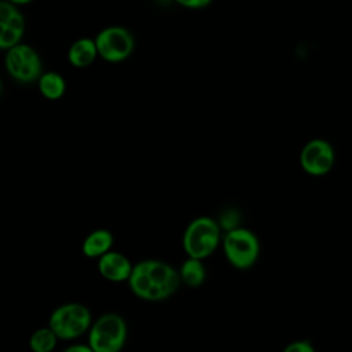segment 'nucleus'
Returning <instances> with one entry per match:
<instances>
[{
	"instance_id": "4",
	"label": "nucleus",
	"mask_w": 352,
	"mask_h": 352,
	"mask_svg": "<svg viewBox=\"0 0 352 352\" xmlns=\"http://www.w3.org/2000/svg\"><path fill=\"white\" fill-rule=\"evenodd\" d=\"M221 248L228 264L241 271L252 268L260 256L257 235L242 226L223 234Z\"/></svg>"
},
{
	"instance_id": "2",
	"label": "nucleus",
	"mask_w": 352,
	"mask_h": 352,
	"mask_svg": "<svg viewBox=\"0 0 352 352\" xmlns=\"http://www.w3.org/2000/svg\"><path fill=\"white\" fill-rule=\"evenodd\" d=\"M217 220L209 216L192 219L182 236V246L187 257L205 260L212 256L221 243L223 234Z\"/></svg>"
},
{
	"instance_id": "20",
	"label": "nucleus",
	"mask_w": 352,
	"mask_h": 352,
	"mask_svg": "<svg viewBox=\"0 0 352 352\" xmlns=\"http://www.w3.org/2000/svg\"><path fill=\"white\" fill-rule=\"evenodd\" d=\"M62 352H94V349L88 344H72Z\"/></svg>"
},
{
	"instance_id": "3",
	"label": "nucleus",
	"mask_w": 352,
	"mask_h": 352,
	"mask_svg": "<svg viewBox=\"0 0 352 352\" xmlns=\"http://www.w3.org/2000/svg\"><path fill=\"white\" fill-rule=\"evenodd\" d=\"M126 338L125 319L116 312H106L92 322L87 344L94 352H121Z\"/></svg>"
},
{
	"instance_id": "5",
	"label": "nucleus",
	"mask_w": 352,
	"mask_h": 352,
	"mask_svg": "<svg viewBox=\"0 0 352 352\" xmlns=\"http://www.w3.org/2000/svg\"><path fill=\"white\" fill-rule=\"evenodd\" d=\"M92 322V314L87 305L65 302L51 312L48 326L59 340L70 341L88 333Z\"/></svg>"
},
{
	"instance_id": "14",
	"label": "nucleus",
	"mask_w": 352,
	"mask_h": 352,
	"mask_svg": "<svg viewBox=\"0 0 352 352\" xmlns=\"http://www.w3.org/2000/svg\"><path fill=\"white\" fill-rule=\"evenodd\" d=\"M59 338L50 326L36 329L29 337V349L32 352H52L56 348Z\"/></svg>"
},
{
	"instance_id": "18",
	"label": "nucleus",
	"mask_w": 352,
	"mask_h": 352,
	"mask_svg": "<svg viewBox=\"0 0 352 352\" xmlns=\"http://www.w3.org/2000/svg\"><path fill=\"white\" fill-rule=\"evenodd\" d=\"M282 352H316L308 340H296L289 342Z\"/></svg>"
},
{
	"instance_id": "9",
	"label": "nucleus",
	"mask_w": 352,
	"mask_h": 352,
	"mask_svg": "<svg viewBox=\"0 0 352 352\" xmlns=\"http://www.w3.org/2000/svg\"><path fill=\"white\" fill-rule=\"evenodd\" d=\"M133 270L131 260L121 252L110 250L98 258V271L109 282H128Z\"/></svg>"
},
{
	"instance_id": "1",
	"label": "nucleus",
	"mask_w": 352,
	"mask_h": 352,
	"mask_svg": "<svg viewBox=\"0 0 352 352\" xmlns=\"http://www.w3.org/2000/svg\"><path fill=\"white\" fill-rule=\"evenodd\" d=\"M180 283L179 271L169 263L157 258L135 263L128 279L132 294L148 302L168 300L176 293Z\"/></svg>"
},
{
	"instance_id": "8",
	"label": "nucleus",
	"mask_w": 352,
	"mask_h": 352,
	"mask_svg": "<svg viewBox=\"0 0 352 352\" xmlns=\"http://www.w3.org/2000/svg\"><path fill=\"white\" fill-rule=\"evenodd\" d=\"M300 165L311 176L329 173L334 165V150L331 144L323 139L309 140L301 150Z\"/></svg>"
},
{
	"instance_id": "13",
	"label": "nucleus",
	"mask_w": 352,
	"mask_h": 352,
	"mask_svg": "<svg viewBox=\"0 0 352 352\" xmlns=\"http://www.w3.org/2000/svg\"><path fill=\"white\" fill-rule=\"evenodd\" d=\"M37 85L40 94L48 100H58L66 92V80L58 72H44Z\"/></svg>"
},
{
	"instance_id": "15",
	"label": "nucleus",
	"mask_w": 352,
	"mask_h": 352,
	"mask_svg": "<svg viewBox=\"0 0 352 352\" xmlns=\"http://www.w3.org/2000/svg\"><path fill=\"white\" fill-rule=\"evenodd\" d=\"M0 28H14L25 30V18L18 6L3 0L0 3Z\"/></svg>"
},
{
	"instance_id": "10",
	"label": "nucleus",
	"mask_w": 352,
	"mask_h": 352,
	"mask_svg": "<svg viewBox=\"0 0 352 352\" xmlns=\"http://www.w3.org/2000/svg\"><path fill=\"white\" fill-rule=\"evenodd\" d=\"M114 236L110 230L98 228L91 231L81 243V252L88 258H100L110 250H113Z\"/></svg>"
},
{
	"instance_id": "19",
	"label": "nucleus",
	"mask_w": 352,
	"mask_h": 352,
	"mask_svg": "<svg viewBox=\"0 0 352 352\" xmlns=\"http://www.w3.org/2000/svg\"><path fill=\"white\" fill-rule=\"evenodd\" d=\"M173 1L188 10H201L210 6L213 0H173Z\"/></svg>"
},
{
	"instance_id": "6",
	"label": "nucleus",
	"mask_w": 352,
	"mask_h": 352,
	"mask_svg": "<svg viewBox=\"0 0 352 352\" xmlns=\"http://www.w3.org/2000/svg\"><path fill=\"white\" fill-rule=\"evenodd\" d=\"M4 66L8 76L22 84L38 81L44 73L43 62L37 51L23 43L6 51Z\"/></svg>"
},
{
	"instance_id": "21",
	"label": "nucleus",
	"mask_w": 352,
	"mask_h": 352,
	"mask_svg": "<svg viewBox=\"0 0 352 352\" xmlns=\"http://www.w3.org/2000/svg\"><path fill=\"white\" fill-rule=\"evenodd\" d=\"M10 3H12V4H15V6H23V4H29L30 1H33V0H8Z\"/></svg>"
},
{
	"instance_id": "12",
	"label": "nucleus",
	"mask_w": 352,
	"mask_h": 352,
	"mask_svg": "<svg viewBox=\"0 0 352 352\" xmlns=\"http://www.w3.org/2000/svg\"><path fill=\"white\" fill-rule=\"evenodd\" d=\"M177 271L180 282L188 287H199L206 280V268L204 265V260L187 257Z\"/></svg>"
},
{
	"instance_id": "16",
	"label": "nucleus",
	"mask_w": 352,
	"mask_h": 352,
	"mask_svg": "<svg viewBox=\"0 0 352 352\" xmlns=\"http://www.w3.org/2000/svg\"><path fill=\"white\" fill-rule=\"evenodd\" d=\"M25 30L14 29V28H0V48L3 51H8L12 47L21 44V38L23 37Z\"/></svg>"
},
{
	"instance_id": "11",
	"label": "nucleus",
	"mask_w": 352,
	"mask_h": 352,
	"mask_svg": "<svg viewBox=\"0 0 352 352\" xmlns=\"http://www.w3.org/2000/svg\"><path fill=\"white\" fill-rule=\"evenodd\" d=\"M99 56L95 38L81 37L73 41L67 51V59L72 66L82 69L94 63V60Z\"/></svg>"
},
{
	"instance_id": "17",
	"label": "nucleus",
	"mask_w": 352,
	"mask_h": 352,
	"mask_svg": "<svg viewBox=\"0 0 352 352\" xmlns=\"http://www.w3.org/2000/svg\"><path fill=\"white\" fill-rule=\"evenodd\" d=\"M239 219H241V217H239V213H238L235 209H227V210H224V212L220 214L217 223H219V226L221 227V230H223L224 232H227V231H231V230H234V228L241 227V226H239Z\"/></svg>"
},
{
	"instance_id": "7",
	"label": "nucleus",
	"mask_w": 352,
	"mask_h": 352,
	"mask_svg": "<svg viewBox=\"0 0 352 352\" xmlns=\"http://www.w3.org/2000/svg\"><path fill=\"white\" fill-rule=\"evenodd\" d=\"M99 58L109 63H120L128 59L135 50V37L124 26H107L95 37Z\"/></svg>"
}]
</instances>
